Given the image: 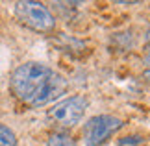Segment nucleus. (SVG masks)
Instances as JSON below:
<instances>
[{
	"mask_svg": "<svg viewBox=\"0 0 150 146\" xmlns=\"http://www.w3.org/2000/svg\"><path fill=\"white\" fill-rule=\"evenodd\" d=\"M11 92L32 107H43L67 91V80L43 63L19 65L9 80Z\"/></svg>",
	"mask_w": 150,
	"mask_h": 146,
	"instance_id": "f257e3e1",
	"label": "nucleus"
},
{
	"mask_svg": "<svg viewBox=\"0 0 150 146\" xmlns=\"http://www.w3.org/2000/svg\"><path fill=\"white\" fill-rule=\"evenodd\" d=\"M15 17L21 24L39 33H50L56 28V20L48 8L41 2L33 0H21L15 4Z\"/></svg>",
	"mask_w": 150,
	"mask_h": 146,
	"instance_id": "f03ea898",
	"label": "nucleus"
},
{
	"mask_svg": "<svg viewBox=\"0 0 150 146\" xmlns=\"http://www.w3.org/2000/svg\"><path fill=\"white\" fill-rule=\"evenodd\" d=\"M85 109H87V98L82 95H74V96H69L65 100L54 104L47 111V118L54 126L72 128L82 120Z\"/></svg>",
	"mask_w": 150,
	"mask_h": 146,
	"instance_id": "7ed1b4c3",
	"label": "nucleus"
},
{
	"mask_svg": "<svg viewBox=\"0 0 150 146\" xmlns=\"http://www.w3.org/2000/svg\"><path fill=\"white\" fill-rule=\"evenodd\" d=\"M124 122L113 115H96L89 118L83 126V141L87 146H100L108 141Z\"/></svg>",
	"mask_w": 150,
	"mask_h": 146,
	"instance_id": "20e7f679",
	"label": "nucleus"
},
{
	"mask_svg": "<svg viewBox=\"0 0 150 146\" xmlns=\"http://www.w3.org/2000/svg\"><path fill=\"white\" fill-rule=\"evenodd\" d=\"M47 146H78L76 141L69 135V133H63V131H54L52 135L48 137Z\"/></svg>",
	"mask_w": 150,
	"mask_h": 146,
	"instance_id": "39448f33",
	"label": "nucleus"
},
{
	"mask_svg": "<svg viewBox=\"0 0 150 146\" xmlns=\"http://www.w3.org/2000/svg\"><path fill=\"white\" fill-rule=\"evenodd\" d=\"M0 146H17V137L11 128L0 124Z\"/></svg>",
	"mask_w": 150,
	"mask_h": 146,
	"instance_id": "423d86ee",
	"label": "nucleus"
},
{
	"mask_svg": "<svg viewBox=\"0 0 150 146\" xmlns=\"http://www.w3.org/2000/svg\"><path fill=\"white\" fill-rule=\"evenodd\" d=\"M143 80H145V81H148V83H150V68H148V71H145V72H143Z\"/></svg>",
	"mask_w": 150,
	"mask_h": 146,
	"instance_id": "0eeeda50",
	"label": "nucleus"
},
{
	"mask_svg": "<svg viewBox=\"0 0 150 146\" xmlns=\"http://www.w3.org/2000/svg\"><path fill=\"white\" fill-rule=\"evenodd\" d=\"M146 48H148V52H150V30L146 32ZM150 56V54H148Z\"/></svg>",
	"mask_w": 150,
	"mask_h": 146,
	"instance_id": "6e6552de",
	"label": "nucleus"
},
{
	"mask_svg": "<svg viewBox=\"0 0 150 146\" xmlns=\"http://www.w3.org/2000/svg\"><path fill=\"white\" fill-rule=\"evenodd\" d=\"M146 63H148V65H150V56H146Z\"/></svg>",
	"mask_w": 150,
	"mask_h": 146,
	"instance_id": "1a4fd4ad",
	"label": "nucleus"
}]
</instances>
